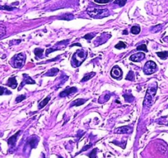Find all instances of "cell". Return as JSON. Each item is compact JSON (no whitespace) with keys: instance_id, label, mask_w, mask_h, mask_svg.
I'll list each match as a JSON object with an SVG mask.
<instances>
[{"instance_id":"obj_1","label":"cell","mask_w":168,"mask_h":158,"mask_svg":"<svg viewBox=\"0 0 168 158\" xmlns=\"http://www.w3.org/2000/svg\"><path fill=\"white\" fill-rule=\"evenodd\" d=\"M157 83H155L154 85H151V86L148 87L147 90L145 98H144L143 103V107L145 109H149L153 105L154 101H155V96H156V93H157Z\"/></svg>"},{"instance_id":"obj_2","label":"cell","mask_w":168,"mask_h":158,"mask_svg":"<svg viewBox=\"0 0 168 158\" xmlns=\"http://www.w3.org/2000/svg\"><path fill=\"white\" fill-rule=\"evenodd\" d=\"M87 14L92 18L101 19L110 15V12L107 8H89L87 9Z\"/></svg>"},{"instance_id":"obj_3","label":"cell","mask_w":168,"mask_h":158,"mask_svg":"<svg viewBox=\"0 0 168 158\" xmlns=\"http://www.w3.org/2000/svg\"><path fill=\"white\" fill-rule=\"evenodd\" d=\"M87 56V53L86 50L84 49H82V50H78L75 52L73 55L72 56V59H71V64L73 67L77 68V67H79L83 63V61L86 60Z\"/></svg>"},{"instance_id":"obj_4","label":"cell","mask_w":168,"mask_h":158,"mask_svg":"<svg viewBox=\"0 0 168 158\" xmlns=\"http://www.w3.org/2000/svg\"><path fill=\"white\" fill-rule=\"evenodd\" d=\"M26 62V55L23 53H19L14 55L11 60V64L15 68H22Z\"/></svg>"},{"instance_id":"obj_5","label":"cell","mask_w":168,"mask_h":158,"mask_svg":"<svg viewBox=\"0 0 168 158\" xmlns=\"http://www.w3.org/2000/svg\"><path fill=\"white\" fill-rule=\"evenodd\" d=\"M143 70L146 75H151L157 70V64L153 61H147L143 66Z\"/></svg>"},{"instance_id":"obj_6","label":"cell","mask_w":168,"mask_h":158,"mask_svg":"<svg viewBox=\"0 0 168 158\" xmlns=\"http://www.w3.org/2000/svg\"><path fill=\"white\" fill-rule=\"evenodd\" d=\"M23 79H22V82H21V84H20V87H18V91H21L22 88L24 87L25 85H27V84H35L36 82H35V80L32 79L31 77L29 76L28 74L27 73H23Z\"/></svg>"},{"instance_id":"obj_7","label":"cell","mask_w":168,"mask_h":158,"mask_svg":"<svg viewBox=\"0 0 168 158\" xmlns=\"http://www.w3.org/2000/svg\"><path fill=\"white\" fill-rule=\"evenodd\" d=\"M110 75L115 79L120 80V78L122 77V70L118 66H114L110 71Z\"/></svg>"},{"instance_id":"obj_8","label":"cell","mask_w":168,"mask_h":158,"mask_svg":"<svg viewBox=\"0 0 168 158\" xmlns=\"http://www.w3.org/2000/svg\"><path fill=\"white\" fill-rule=\"evenodd\" d=\"M132 131H133V128H131L130 126H122L115 129L114 132L118 134H124V133H131Z\"/></svg>"},{"instance_id":"obj_9","label":"cell","mask_w":168,"mask_h":158,"mask_svg":"<svg viewBox=\"0 0 168 158\" xmlns=\"http://www.w3.org/2000/svg\"><path fill=\"white\" fill-rule=\"evenodd\" d=\"M77 92V88L75 87H71L66 88L65 90H64L63 92H61L60 94V97H66L69 95H72L73 93H75Z\"/></svg>"},{"instance_id":"obj_10","label":"cell","mask_w":168,"mask_h":158,"mask_svg":"<svg viewBox=\"0 0 168 158\" xmlns=\"http://www.w3.org/2000/svg\"><path fill=\"white\" fill-rule=\"evenodd\" d=\"M144 58H145L144 53H137L131 55L130 57V60L132 62H141Z\"/></svg>"},{"instance_id":"obj_11","label":"cell","mask_w":168,"mask_h":158,"mask_svg":"<svg viewBox=\"0 0 168 158\" xmlns=\"http://www.w3.org/2000/svg\"><path fill=\"white\" fill-rule=\"evenodd\" d=\"M22 133V131L19 130L18 132H16V133L14 135H12V137H10L8 140V143L9 146H12V147H14L15 144H16V141H17V137H19V135Z\"/></svg>"},{"instance_id":"obj_12","label":"cell","mask_w":168,"mask_h":158,"mask_svg":"<svg viewBox=\"0 0 168 158\" xmlns=\"http://www.w3.org/2000/svg\"><path fill=\"white\" fill-rule=\"evenodd\" d=\"M39 137L36 136L32 137L28 141H27V145H29L31 148H35L37 146V143L39 142Z\"/></svg>"},{"instance_id":"obj_13","label":"cell","mask_w":168,"mask_h":158,"mask_svg":"<svg viewBox=\"0 0 168 158\" xmlns=\"http://www.w3.org/2000/svg\"><path fill=\"white\" fill-rule=\"evenodd\" d=\"M110 96H111V94L110 92L104 93L102 96H100V98L98 100V102L101 104L106 103V101H108L109 99H110Z\"/></svg>"},{"instance_id":"obj_14","label":"cell","mask_w":168,"mask_h":158,"mask_svg":"<svg viewBox=\"0 0 168 158\" xmlns=\"http://www.w3.org/2000/svg\"><path fill=\"white\" fill-rule=\"evenodd\" d=\"M8 87H12V89H15L17 86V82H16V79L15 77H10L9 79H8V81L7 82V84H6Z\"/></svg>"},{"instance_id":"obj_15","label":"cell","mask_w":168,"mask_h":158,"mask_svg":"<svg viewBox=\"0 0 168 158\" xmlns=\"http://www.w3.org/2000/svg\"><path fill=\"white\" fill-rule=\"evenodd\" d=\"M60 72V70L56 68H51L50 70L47 72L46 73H45L43 75V77H53V76H56L58 74V73Z\"/></svg>"},{"instance_id":"obj_16","label":"cell","mask_w":168,"mask_h":158,"mask_svg":"<svg viewBox=\"0 0 168 158\" xmlns=\"http://www.w3.org/2000/svg\"><path fill=\"white\" fill-rule=\"evenodd\" d=\"M87 101V99H77V100H75L74 101H73L72 103H71V107H73V106H79V105H83V104L85 103L86 101Z\"/></svg>"},{"instance_id":"obj_17","label":"cell","mask_w":168,"mask_h":158,"mask_svg":"<svg viewBox=\"0 0 168 158\" xmlns=\"http://www.w3.org/2000/svg\"><path fill=\"white\" fill-rule=\"evenodd\" d=\"M74 18V16L72 13H65L64 15L59 17L60 20H65V21H71Z\"/></svg>"},{"instance_id":"obj_18","label":"cell","mask_w":168,"mask_h":158,"mask_svg":"<svg viewBox=\"0 0 168 158\" xmlns=\"http://www.w3.org/2000/svg\"><path fill=\"white\" fill-rule=\"evenodd\" d=\"M50 98H51V95H49L46 98L44 99L43 101H41L39 103V106H38L39 109H42L43 107H45V106L48 104V102L49 101Z\"/></svg>"},{"instance_id":"obj_19","label":"cell","mask_w":168,"mask_h":158,"mask_svg":"<svg viewBox=\"0 0 168 158\" xmlns=\"http://www.w3.org/2000/svg\"><path fill=\"white\" fill-rule=\"evenodd\" d=\"M96 75V73H94V72H92V73H86L85 75H84V77H82V79L81 80L82 82H87V81H88L89 79H91V78H92L93 77Z\"/></svg>"},{"instance_id":"obj_20","label":"cell","mask_w":168,"mask_h":158,"mask_svg":"<svg viewBox=\"0 0 168 158\" xmlns=\"http://www.w3.org/2000/svg\"><path fill=\"white\" fill-rule=\"evenodd\" d=\"M123 96L125 99V101H127V102H132L134 99L130 93H125V94H123Z\"/></svg>"},{"instance_id":"obj_21","label":"cell","mask_w":168,"mask_h":158,"mask_svg":"<svg viewBox=\"0 0 168 158\" xmlns=\"http://www.w3.org/2000/svg\"><path fill=\"white\" fill-rule=\"evenodd\" d=\"M163 27V24H159V25H157V26H154V27H152L151 28V31L152 33H156L158 32V31H160Z\"/></svg>"},{"instance_id":"obj_22","label":"cell","mask_w":168,"mask_h":158,"mask_svg":"<svg viewBox=\"0 0 168 158\" xmlns=\"http://www.w3.org/2000/svg\"><path fill=\"white\" fill-rule=\"evenodd\" d=\"M157 55L162 60H166L168 57V51H163V52H157Z\"/></svg>"},{"instance_id":"obj_23","label":"cell","mask_w":168,"mask_h":158,"mask_svg":"<svg viewBox=\"0 0 168 158\" xmlns=\"http://www.w3.org/2000/svg\"><path fill=\"white\" fill-rule=\"evenodd\" d=\"M140 31H141V29H140V27H139V26H134V27H132V28H131V33L134 34V35L139 34Z\"/></svg>"},{"instance_id":"obj_24","label":"cell","mask_w":168,"mask_h":158,"mask_svg":"<svg viewBox=\"0 0 168 158\" xmlns=\"http://www.w3.org/2000/svg\"><path fill=\"white\" fill-rule=\"evenodd\" d=\"M12 92L10 91H8L7 88L4 87H0V96L2 95H11Z\"/></svg>"},{"instance_id":"obj_25","label":"cell","mask_w":168,"mask_h":158,"mask_svg":"<svg viewBox=\"0 0 168 158\" xmlns=\"http://www.w3.org/2000/svg\"><path fill=\"white\" fill-rule=\"evenodd\" d=\"M35 55L36 57L38 58H41L43 56V53H44V49H40V48H36L35 49Z\"/></svg>"},{"instance_id":"obj_26","label":"cell","mask_w":168,"mask_h":158,"mask_svg":"<svg viewBox=\"0 0 168 158\" xmlns=\"http://www.w3.org/2000/svg\"><path fill=\"white\" fill-rule=\"evenodd\" d=\"M6 34V27L0 23V39L3 38Z\"/></svg>"},{"instance_id":"obj_27","label":"cell","mask_w":168,"mask_h":158,"mask_svg":"<svg viewBox=\"0 0 168 158\" xmlns=\"http://www.w3.org/2000/svg\"><path fill=\"white\" fill-rule=\"evenodd\" d=\"M127 3V0H115L114 3L115 4H117L119 7H124Z\"/></svg>"},{"instance_id":"obj_28","label":"cell","mask_w":168,"mask_h":158,"mask_svg":"<svg viewBox=\"0 0 168 158\" xmlns=\"http://www.w3.org/2000/svg\"><path fill=\"white\" fill-rule=\"evenodd\" d=\"M96 36H97V33H88V34L85 35V36H83V38L86 39L87 40H92V39L94 38Z\"/></svg>"},{"instance_id":"obj_29","label":"cell","mask_w":168,"mask_h":158,"mask_svg":"<svg viewBox=\"0 0 168 158\" xmlns=\"http://www.w3.org/2000/svg\"><path fill=\"white\" fill-rule=\"evenodd\" d=\"M125 79L126 80H130V81H134V73L132 71L129 72V73L127 74Z\"/></svg>"},{"instance_id":"obj_30","label":"cell","mask_w":168,"mask_h":158,"mask_svg":"<svg viewBox=\"0 0 168 158\" xmlns=\"http://www.w3.org/2000/svg\"><path fill=\"white\" fill-rule=\"evenodd\" d=\"M116 49H125L127 46H126V44L124 42H122V41H119V43L117 44H115V46Z\"/></svg>"},{"instance_id":"obj_31","label":"cell","mask_w":168,"mask_h":158,"mask_svg":"<svg viewBox=\"0 0 168 158\" xmlns=\"http://www.w3.org/2000/svg\"><path fill=\"white\" fill-rule=\"evenodd\" d=\"M97 152V148H95V149H93V150H92L91 153H88V154H87V156H88L90 158H97V157H96Z\"/></svg>"},{"instance_id":"obj_32","label":"cell","mask_w":168,"mask_h":158,"mask_svg":"<svg viewBox=\"0 0 168 158\" xmlns=\"http://www.w3.org/2000/svg\"><path fill=\"white\" fill-rule=\"evenodd\" d=\"M137 50H143V51L147 52V49L146 44H140L139 46H138V47H137Z\"/></svg>"},{"instance_id":"obj_33","label":"cell","mask_w":168,"mask_h":158,"mask_svg":"<svg viewBox=\"0 0 168 158\" xmlns=\"http://www.w3.org/2000/svg\"><path fill=\"white\" fill-rule=\"evenodd\" d=\"M26 95H21V96H18L16 98V103H19V102H21L22 101H24L25 99H26Z\"/></svg>"},{"instance_id":"obj_34","label":"cell","mask_w":168,"mask_h":158,"mask_svg":"<svg viewBox=\"0 0 168 158\" xmlns=\"http://www.w3.org/2000/svg\"><path fill=\"white\" fill-rule=\"evenodd\" d=\"M112 0H94L95 3H101V4H105V3H110Z\"/></svg>"},{"instance_id":"obj_35","label":"cell","mask_w":168,"mask_h":158,"mask_svg":"<svg viewBox=\"0 0 168 158\" xmlns=\"http://www.w3.org/2000/svg\"><path fill=\"white\" fill-rule=\"evenodd\" d=\"M13 9V8L9 7V6H0V10H8V11H11Z\"/></svg>"},{"instance_id":"obj_36","label":"cell","mask_w":168,"mask_h":158,"mask_svg":"<svg viewBox=\"0 0 168 158\" xmlns=\"http://www.w3.org/2000/svg\"><path fill=\"white\" fill-rule=\"evenodd\" d=\"M92 144H89V145H87V147H83V148H82V149L81 151H80V152H79V153H77V154H79V153H81L82 152H83V151H86V150H87V149H88V148H90V147H92Z\"/></svg>"},{"instance_id":"obj_37","label":"cell","mask_w":168,"mask_h":158,"mask_svg":"<svg viewBox=\"0 0 168 158\" xmlns=\"http://www.w3.org/2000/svg\"><path fill=\"white\" fill-rule=\"evenodd\" d=\"M58 48H54V49H48L46 50V55H48L50 53V52H53V51H55V50H58Z\"/></svg>"},{"instance_id":"obj_38","label":"cell","mask_w":168,"mask_h":158,"mask_svg":"<svg viewBox=\"0 0 168 158\" xmlns=\"http://www.w3.org/2000/svg\"><path fill=\"white\" fill-rule=\"evenodd\" d=\"M20 42H21V40H16V41L13 40V41H11V42H10V44L12 45V44H19Z\"/></svg>"},{"instance_id":"obj_39","label":"cell","mask_w":168,"mask_h":158,"mask_svg":"<svg viewBox=\"0 0 168 158\" xmlns=\"http://www.w3.org/2000/svg\"><path fill=\"white\" fill-rule=\"evenodd\" d=\"M123 34H125V35H127V34H128V33H127V31L125 30V31H123Z\"/></svg>"},{"instance_id":"obj_40","label":"cell","mask_w":168,"mask_h":158,"mask_svg":"<svg viewBox=\"0 0 168 158\" xmlns=\"http://www.w3.org/2000/svg\"><path fill=\"white\" fill-rule=\"evenodd\" d=\"M3 136V133H0V137H2Z\"/></svg>"},{"instance_id":"obj_41","label":"cell","mask_w":168,"mask_h":158,"mask_svg":"<svg viewBox=\"0 0 168 158\" xmlns=\"http://www.w3.org/2000/svg\"><path fill=\"white\" fill-rule=\"evenodd\" d=\"M59 158H63L62 157H59Z\"/></svg>"},{"instance_id":"obj_42","label":"cell","mask_w":168,"mask_h":158,"mask_svg":"<svg viewBox=\"0 0 168 158\" xmlns=\"http://www.w3.org/2000/svg\"><path fill=\"white\" fill-rule=\"evenodd\" d=\"M167 126H168V124H167Z\"/></svg>"}]
</instances>
